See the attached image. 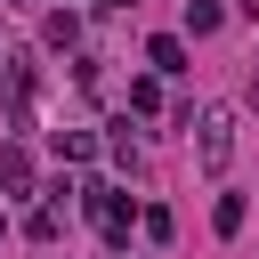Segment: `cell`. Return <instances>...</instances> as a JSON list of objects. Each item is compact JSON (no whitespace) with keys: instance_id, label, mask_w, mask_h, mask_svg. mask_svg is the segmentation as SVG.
I'll use <instances>...</instances> for the list:
<instances>
[{"instance_id":"cell-1","label":"cell","mask_w":259,"mask_h":259,"mask_svg":"<svg viewBox=\"0 0 259 259\" xmlns=\"http://www.w3.org/2000/svg\"><path fill=\"white\" fill-rule=\"evenodd\" d=\"M89 210H97V227H105L113 243H121V235H130V219H138V202H130V194H113V186H89Z\"/></svg>"},{"instance_id":"cell-2","label":"cell","mask_w":259,"mask_h":259,"mask_svg":"<svg viewBox=\"0 0 259 259\" xmlns=\"http://www.w3.org/2000/svg\"><path fill=\"white\" fill-rule=\"evenodd\" d=\"M227 154H235V138H227V113H202V162H210V170H227Z\"/></svg>"},{"instance_id":"cell-3","label":"cell","mask_w":259,"mask_h":259,"mask_svg":"<svg viewBox=\"0 0 259 259\" xmlns=\"http://www.w3.org/2000/svg\"><path fill=\"white\" fill-rule=\"evenodd\" d=\"M0 186H8V194H24V186H32V162H24V146H0Z\"/></svg>"},{"instance_id":"cell-4","label":"cell","mask_w":259,"mask_h":259,"mask_svg":"<svg viewBox=\"0 0 259 259\" xmlns=\"http://www.w3.org/2000/svg\"><path fill=\"white\" fill-rule=\"evenodd\" d=\"M146 57H154V65H162V73H186V40H170V32H162V40H154V49H146Z\"/></svg>"},{"instance_id":"cell-5","label":"cell","mask_w":259,"mask_h":259,"mask_svg":"<svg viewBox=\"0 0 259 259\" xmlns=\"http://www.w3.org/2000/svg\"><path fill=\"white\" fill-rule=\"evenodd\" d=\"M186 32H219V8L210 0H186Z\"/></svg>"},{"instance_id":"cell-6","label":"cell","mask_w":259,"mask_h":259,"mask_svg":"<svg viewBox=\"0 0 259 259\" xmlns=\"http://www.w3.org/2000/svg\"><path fill=\"white\" fill-rule=\"evenodd\" d=\"M210 219H219V235H235V227H243V194H219V210H210Z\"/></svg>"},{"instance_id":"cell-7","label":"cell","mask_w":259,"mask_h":259,"mask_svg":"<svg viewBox=\"0 0 259 259\" xmlns=\"http://www.w3.org/2000/svg\"><path fill=\"white\" fill-rule=\"evenodd\" d=\"M97 8H130V0H97Z\"/></svg>"}]
</instances>
